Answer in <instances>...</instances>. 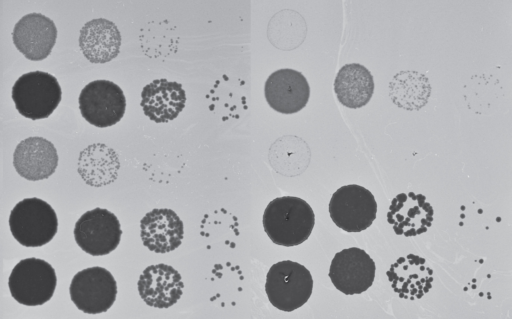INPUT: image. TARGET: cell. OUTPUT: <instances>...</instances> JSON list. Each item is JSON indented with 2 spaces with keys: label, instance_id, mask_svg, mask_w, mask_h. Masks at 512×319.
<instances>
[{
  "label": "cell",
  "instance_id": "cell-22",
  "mask_svg": "<svg viewBox=\"0 0 512 319\" xmlns=\"http://www.w3.org/2000/svg\"><path fill=\"white\" fill-rule=\"evenodd\" d=\"M246 82L238 78L222 75L216 80L206 98L209 108L219 113L223 120L239 118L247 110Z\"/></svg>",
  "mask_w": 512,
  "mask_h": 319
},
{
  "label": "cell",
  "instance_id": "cell-10",
  "mask_svg": "<svg viewBox=\"0 0 512 319\" xmlns=\"http://www.w3.org/2000/svg\"><path fill=\"white\" fill-rule=\"evenodd\" d=\"M376 265L370 255L358 247L337 252L328 276L334 287L345 295L361 294L373 284Z\"/></svg>",
  "mask_w": 512,
  "mask_h": 319
},
{
  "label": "cell",
  "instance_id": "cell-9",
  "mask_svg": "<svg viewBox=\"0 0 512 319\" xmlns=\"http://www.w3.org/2000/svg\"><path fill=\"white\" fill-rule=\"evenodd\" d=\"M121 236V225L116 215L99 207L85 212L74 227L76 243L92 256H104L114 251Z\"/></svg>",
  "mask_w": 512,
  "mask_h": 319
},
{
  "label": "cell",
  "instance_id": "cell-1",
  "mask_svg": "<svg viewBox=\"0 0 512 319\" xmlns=\"http://www.w3.org/2000/svg\"><path fill=\"white\" fill-rule=\"evenodd\" d=\"M263 228L270 240L292 247L306 241L315 224V214L303 199L282 196L271 200L263 213Z\"/></svg>",
  "mask_w": 512,
  "mask_h": 319
},
{
  "label": "cell",
  "instance_id": "cell-16",
  "mask_svg": "<svg viewBox=\"0 0 512 319\" xmlns=\"http://www.w3.org/2000/svg\"><path fill=\"white\" fill-rule=\"evenodd\" d=\"M17 173L30 181L47 179L58 166V154L54 145L43 137L22 140L13 154Z\"/></svg>",
  "mask_w": 512,
  "mask_h": 319
},
{
  "label": "cell",
  "instance_id": "cell-12",
  "mask_svg": "<svg viewBox=\"0 0 512 319\" xmlns=\"http://www.w3.org/2000/svg\"><path fill=\"white\" fill-rule=\"evenodd\" d=\"M13 43L27 59L47 58L55 45L57 29L54 22L40 13L23 16L14 26Z\"/></svg>",
  "mask_w": 512,
  "mask_h": 319
},
{
  "label": "cell",
  "instance_id": "cell-5",
  "mask_svg": "<svg viewBox=\"0 0 512 319\" xmlns=\"http://www.w3.org/2000/svg\"><path fill=\"white\" fill-rule=\"evenodd\" d=\"M56 284V272L51 264L35 257L19 261L8 279L12 297L26 306H39L48 302Z\"/></svg>",
  "mask_w": 512,
  "mask_h": 319
},
{
  "label": "cell",
  "instance_id": "cell-13",
  "mask_svg": "<svg viewBox=\"0 0 512 319\" xmlns=\"http://www.w3.org/2000/svg\"><path fill=\"white\" fill-rule=\"evenodd\" d=\"M137 285L142 300L147 305L160 309L176 304L184 288L180 273L164 263L146 267Z\"/></svg>",
  "mask_w": 512,
  "mask_h": 319
},
{
  "label": "cell",
  "instance_id": "cell-19",
  "mask_svg": "<svg viewBox=\"0 0 512 319\" xmlns=\"http://www.w3.org/2000/svg\"><path fill=\"white\" fill-rule=\"evenodd\" d=\"M121 35L116 25L103 18L87 22L80 30L79 46L92 63H106L120 51Z\"/></svg>",
  "mask_w": 512,
  "mask_h": 319
},
{
  "label": "cell",
  "instance_id": "cell-18",
  "mask_svg": "<svg viewBox=\"0 0 512 319\" xmlns=\"http://www.w3.org/2000/svg\"><path fill=\"white\" fill-rule=\"evenodd\" d=\"M387 276L400 298L420 299L432 288L433 270L424 258L415 254L399 257L390 266Z\"/></svg>",
  "mask_w": 512,
  "mask_h": 319
},
{
  "label": "cell",
  "instance_id": "cell-15",
  "mask_svg": "<svg viewBox=\"0 0 512 319\" xmlns=\"http://www.w3.org/2000/svg\"><path fill=\"white\" fill-rule=\"evenodd\" d=\"M143 245L155 253H168L183 240L184 227L179 216L169 208H155L140 221Z\"/></svg>",
  "mask_w": 512,
  "mask_h": 319
},
{
  "label": "cell",
  "instance_id": "cell-7",
  "mask_svg": "<svg viewBox=\"0 0 512 319\" xmlns=\"http://www.w3.org/2000/svg\"><path fill=\"white\" fill-rule=\"evenodd\" d=\"M78 101L83 118L99 128L118 123L126 109V98L122 89L109 80L88 83L80 92Z\"/></svg>",
  "mask_w": 512,
  "mask_h": 319
},
{
  "label": "cell",
  "instance_id": "cell-4",
  "mask_svg": "<svg viewBox=\"0 0 512 319\" xmlns=\"http://www.w3.org/2000/svg\"><path fill=\"white\" fill-rule=\"evenodd\" d=\"M62 90L53 75L32 71L21 75L12 87L17 111L31 120L49 117L59 105Z\"/></svg>",
  "mask_w": 512,
  "mask_h": 319
},
{
  "label": "cell",
  "instance_id": "cell-23",
  "mask_svg": "<svg viewBox=\"0 0 512 319\" xmlns=\"http://www.w3.org/2000/svg\"><path fill=\"white\" fill-rule=\"evenodd\" d=\"M201 236L206 239H219L226 245L234 247V240L239 236L238 220L224 208L206 214L201 221Z\"/></svg>",
  "mask_w": 512,
  "mask_h": 319
},
{
  "label": "cell",
  "instance_id": "cell-17",
  "mask_svg": "<svg viewBox=\"0 0 512 319\" xmlns=\"http://www.w3.org/2000/svg\"><path fill=\"white\" fill-rule=\"evenodd\" d=\"M186 93L176 81L156 79L144 86L140 105L144 114L156 123L174 120L184 109Z\"/></svg>",
  "mask_w": 512,
  "mask_h": 319
},
{
  "label": "cell",
  "instance_id": "cell-20",
  "mask_svg": "<svg viewBox=\"0 0 512 319\" xmlns=\"http://www.w3.org/2000/svg\"><path fill=\"white\" fill-rule=\"evenodd\" d=\"M334 91L339 102L352 109L365 106L374 92L371 72L359 63L344 65L336 75Z\"/></svg>",
  "mask_w": 512,
  "mask_h": 319
},
{
  "label": "cell",
  "instance_id": "cell-3",
  "mask_svg": "<svg viewBox=\"0 0 512 319\" xmlns=\"http://www.w3.org/2000/svg\"><path fill=\"white\" fill-rule=\"evenodd\" d=\"M9 227L15 240L25 247H40L56 235L58 219L54 209L32 197L18 202L11 210Z\"/></svg>",
  "mask_w": 512,
  "mask_h": 319
},
{
  "label": "cell",
  "instance_id": "cell-21",
  "mask_svg": "<svg viewBox=\"0 0 512 319\" xmlns=\"http://www.w3.org/2000/svg\"><path fill=\"white\" fill-rule=\"evenodd\" d=\"M118 157L114 150L97 143L84 149L78 161V172L83 180L91 186L109 184L117 177Z\"/></svg>",
  "mask_w": 512,
  "mask_h": 319
},
{
  "label": "cell",
  "instance_id": "cell-6",
  "mask_svg": "<svg viewBox=\"0 0 512 319\" xmlns=\"http://www.w3.org/2000/svg\"><path fill=\"white\" fill-rule=\"evenodd\" d=\"M328 210L337 227L348 233H358L370 227L376 219L377 203L367 188L349 184L332 194Z\"/></svg>",
  "mask_w": 512,
  "mask_h": 319
},
{
  "label": "cell",
  "instance_id": "cell-8",
  "mask_svg": "<svg viewBox=\"0 0 512 319\" xmlns=\"http://www.w3.org/2000/svg\"><path fill=\"white\" fill-rule=\"evenodd\" d=\"M70 297L75 306L87 314L106 312L115 302L117 283L105 268L95 266L79 271L72 278Z\"/></svg>",
  "mask_w": 512,
  "mask_h": 319
},
{
  "label": "cell",
  "instance_id": "cell-2",
  "mask_svg": "<svg viewBox=\"0 0 512 319\" xmlns=\"http://www.w3.org/2000/svg\"><path fill=\"white\" fill-rule=\"evenodd\" d=\"M312 290V275L298 262H277L266 275L265 292L268 300L284 312H292L303 306L310 298Z\"/></svg>",
  "mask_w": 512,
  "mask_h": 319
},
{
  "label": "cell",
  "instance_id": "cell-11",
  "mask_svg": "<svg viewBox=\"0 0 512 319\" xmlns=\"http://www.w3.org/2000/svg\"><path fill=\"white\" fill-rule=\"evenodd\" d=\"M264 95L268 105L276 112L293 114L308 103L310 87L304 75L294 69H279L267 78Z\"/></svg>",
  "mask_w": 512,
  "mask_h": 319
},
{
  "label": "cell",
  "instance_id": "cell-14",
  "mask_svg": "<svg viewBox=\"0 0 512 319\" xmlns=\"http://www.w3.org/2000/svg\"><path fill=\"white\" fill-rule=\"evenodd\" d=\"M433 214V207L423 194L400 193L391 201L387 221L397 235L410 237L427 232Z\"/></svg>",
  "mask_w": 512,
  "mask_h": 319
}]
</instances>
